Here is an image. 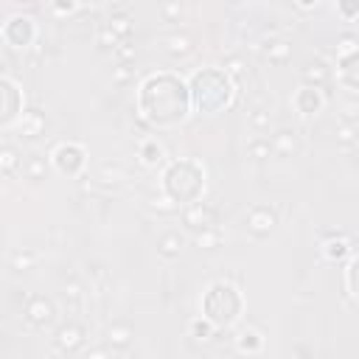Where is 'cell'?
Segmentation results:
<instances>
[{
	"instance_id": "cell-3",
	"label": "cell",
	"mask_w": 359,
	"mask_h": 359,
	"mask_svg": "<svg viewBox=\"0 0 359 359\" xmlns=\"http://www.w3.org/2000/svg\"><path fill=\"white\" fill-rule=\"evenodd\" d=\"M188 87H191L194 109L202 115H219L236 98V84H233L230 73L224 67H216V65L196 67L188 76Z\"/></svg>"
},
{
	"instance_id": "cell-20",
	"label": "cell",
	"mask_w": 359,
	"mask_h": 359,
	"mask_svg": "<svg viewBox=\"0 0 359 359\" xmlns=\"http://www.w3.org/2000/svg\"><path fill=\"white\" fill-rule=\"evenodd\" d=\"M14 163H17L14 151H11V149H3V168H6V171H11V168H14Z\"/></svg>"
},
{
	"instance_id": "cell-9",
	"label": "cell",
	"mask_w": 359,
	"mask_h": 359,
	"mask_svg": "<svg viewBox=\"0 0 359 359\" xmlns=\"http://www.w3.org/2000/svg\"><path fill=\"white\" fill-rule=\"evenodd\" d=\"M292 107H294L297 115L311 118V115H320V112H323L325 95H323V90H320L317 84H300V87L294 90V95H292Z\"/></svg>"
},
{
	"instance_id": "cell-7",
	"label": "cell",
	"mask_w": 359,
	"mask_h": 359,
	"mask_svg": "<svg viewBox=\"0 0 359 359\" xmlns=\"http://www.w3.org/2000/svg\"><path fill=\"white\" fill-rule=\"evenodd\" d=\"M0 36L8 48H31L36 39V22L28 14H11L0 25Z\"/></svg>"
},
{
	"instance_id": "cell-14",
	"label": "cell",
	"mask_w": 359,
	"mask_h": 359,
	"mask_svg": "<svg viewBox=\"0 0 359 359\" xmlns=\"http://www.w3.org/2000/svg\"><path fill=\"white\" fill-rule=\"evenodd\" d=\"M236 348L241 353H258L264 348V337L255 331V328H244L238 337H236Z\"/></svg>"
},
{
	"instance_id": "cell-2",
	"label": "cell",
	"mask_w": 359,
	"mask_h": 359,
	"mask_svg": "<svg viewBox=\"0 0 359 359\" xmlns=\"http://www.w3.org/2000/svg\"><path fill=\"white\" fill-rule=\"evenodd\" d=\"M208 188V171L194 157L168 160V165L160 171V191L174 205H199Z\"/></svg>"
},
{
	"instance_id": "cell-18",
	"label": "cell",
	"mask_w": 359,
	"mask_h": 359,
	"mask_svg": "<svg viewBox=\"0 0 359 359\" xmlns=\"http://www.w3.org/2000/svg\"><path fill=\"white\" fill-rule=\"evenodd\" d=\"M56 342L62 345V348H76V345H81V328L79 325H65V328H59V334H56Z\"/></svg>"
},
{
	"instance_id": "cell-17",
	"label": "cell",
	"mask_w": 359,
	"mask_h": 359,
	"mask_svg": "<svg viewBox=\"0 0 359 359\" xmlns=\"http://www.w3.org/2000/svg\"><path fill=\"white\" fill-rule=\"evenodd\" d=\"M182 236L180 233H165V236H160V241H157V250H160V255H165V258H174V255H180V250H182Z\"/></svg>"
},
{
	"instance_id": "cell-12",
	"label": "cell",
	"mask_w": 359,
	"mask_h": 359,
	"mask_svg": "<svg viewBox=\"0 0 359 359\" xmlns=\"http://www.w3.org/2000/svg\"><path fill=\"white\" fill-rule=\"evenodd\" d=\"M53 314H56L53 303H50L48 297H42V294H36V297L25 306V317H28L34 325H48V323L53 320Z\"/></svg>"
},
{
	"instance_id": "cell-22",
	"label": "cell",
	"mask_w": 359,
	"mask_h": 359,
	"mask_svg": "<svg viewBox=\"0 0 359 359\" xmlns=\"http://www.w3.org/2000/svg\"><path fill=\"white\" fill-rule=\"evenodd\" d=\"M53 8H56V11H73V8H76V3H56Z\"/></svg>"
},
{
	"instance_id": "cell-11",
	"label": "cell",
	"mask_w": 359,
	"mask_h": 359,
	"mask_svg": "<svg viewBox=\"0 0 359 359\" xmlns=\"http://www.w3.org/2000/svg\"><path fill=\"white\" fill-rule=\"evenodd\" d=\"M244 224H247V230H250L252 236H269V233L275 230V224H278V216H275L272 208L258 205V208H252V210L247 213Z\"/></svg>"
},
{
	"instance_id": "cell-8",
	"label": "cell",
	"mask_w": 359,
	"mask_h": 359,
	"mask_svg": "<svg viewBox=\"0 0 359 359\" xmlns=\"http://www.w3.org/2000/svg\"><path fill=\"white\" fill-rule=\"evenodd\" d=\"M334 79L342 90L359 93V45H342L334 62Z\"/></svg>"
},
{
	"instance_id": "cell-5",
	"label": "cell",
	"mask_w": 359,
	"mask_h": 359,
	"mask_svg": "<svg viewBox=\"0 0 359 359\" xmlns=\"http://www.w3.org/2000/svg\"><path fill=\"white\" fill-rule=\"evenodd\" d=\"M50 165L62 177H79L87 168V149L76 140H62L50 149Z\"/></svg>"
},
{
	"instance_id": "cell-1",
	"label": "cell",
	"mask_w": 359,
	"mask_h": 359,
	"mask_svg": "<svg viewBox=\"0 0 359 359\" xmlns=\"http://www.w3.org/2000/svg\"><path fill=\"white\" fill-rule=\"evenodd\" d=\"M135 104H137L140 118L157 129H174L180 123H185V118L194 112L188 79H182L180 73H171V70L149 73L137 84Z\"/></svg>"
},
{
	"instance_id": "cell-19",
	"label": "cell",
	"mask_w": 359,
	"mask_h": 359,
	"mask_svg": "<svg viewBox=\"0 0 359 359\" xmlns=\"http://www.w3.org/2000/svg\"><path fill=\"white\" fill-rule=\"evenodd\" d=\"M188 331H191V337H194V339H210V334H213L216 328H213V325L199 314V317H194V320L188 323Z\"/></svg>"
},
{
	"instance_id": "cell-21",
	"label": "cell",
	"mask_w": 359,
	"mask_h": 359,
	"mask_svg": "<svg viewBox=\"0 0 359 359\" xmlns=\"http://www.w3.org/2000/svg\"><path fill=\"white\" fill-rule=\"evenodd\" d=\"M339 11H342L345 17H351V14H359V3H342V6H339Z\"/></svg>"
},
{
	"instance_id": "cell-4",
	"label": "cell",
	"mask_w": 359,
	"mask_h": 359,
	"mask_svg": "<svg viewBox=\"0 0 359 359\" xmlns=\"http://www.w3.org/2000/svg\"><path fill=\"white\" fill-rule=\"evenodd\" d=\"M199 314L213 328H230L244 314V294L230 280H213L199 297Z\"/></svg>"
},
{
	"instance_id": "cell-15",
	"label": "cell",
	"mask_w": 359,
	"mask_h": 359,
	"mask_svg": "<svg viewBox=\"0 0 359 359\" xmlns=\"http://www.w3.org/2000/svg\"><path fill=\"white\" fill-rule=\"evenodd\" d=\"M42 126H45V118H42L36 109L25 112V115L20 118V123H17V129H20L25 137H36V135L42 132Z\"/></svg>"
},
{
	"instance_id": "cell-13",
	"label": "cell",
	"mask_w": 359,
	"mask_h": 359,
	"mask_svg": "<svg viewBox=\"0 0 359 359\" xmlns=\"http://www.w3.org/2000/svg\"><path fill=\"white\" fill-rule=\"evenodd\" d=\"M323 255L328 261H342L345 255H351V241L345 236H331L323 241Z\"/></svg>"
},
{
	"instance_id": "cell-16",
	"label": "cell",
	"mask_w": 359,
	"mask_h": 359,
	"mask_svg": "<svg viewBox=\"0 0 359 359\" xmlns=\"http://www.w3.org/2000/svg\"><path fill=\"white\" fill-rule=\"evenodd\" d=\"M345 289L353 300H359V255H353L345 264Z\"/></svg>"
},
{
	"instance_id": "cell-6",
	"label": "cell",
	"mask_w": 359,
	"mask_h": 359,
	"mask_svg": "<svg viewBox=\"0 0 359 359\" xmlns=\"http://www.w3.org/2000/svg\"><path fill=\"white\" fill-rule=\"evenodd\" d=\"M22 115H25V93L11 76H3L0 79V126L11 129L20 123Z\"/></svg>"
},
{
	"instance_id": "cell-10",
	"label": "cell",
	"mask_w": 359,
	"mask_h": 359,
	"mask_svg": "<svg viewBox=\"0 0 359 359\" xmlns=\"http://www.w3.org/2000/svg\"><path fill=\"white\" fill-rule=\"evenodd\" d=\"M137 160H140L146 168H165V165H168V151H165L163 140L146 137V140L137 146Z\"/></svg>"
}]
</instances>
